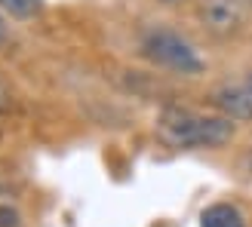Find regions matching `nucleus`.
<instances>
[{
	"instance_id": "nucleus-8",
	"label": "nucleus",
	"mask_w": 252,
	"mask_h": 227,
	"mask_svg": "<svg viewBox=\"0 0 252 227\" xmlns=\"http://www.w3.org/2000/svg\"><path fill=\"white\" fill-rule=\"evenodd\" d=\"M9 40V28H6V22H3V16H0V46H3Z\"/></svg>"
},
{
	"instance_id": "nucleus-9",
	"label": "nucleus",
	"mask_w": 252,
	"mask_h": 227,
	"mask_svg": "<svg viewBox=\"0 0 252 227\" xmlns=\"http://www.w3.org/2000/svg\"><path fill=\"white\" fill-rule=\"evenodd\" d=\"M160 3H169L172 6V3H182V0H160Z\"/></svg>"
},
{
	"instance_id": "nucleus-2",
	"label": "nucleus",
	"mask_w": 252,
	"mask_h": 227,
	"mask_svg": "<svg viewBox=\"0 0 252 227\" xmlns=\"http://www.w3.org/2000/svg\"><path fill=\"white\" fill-rule=\"evenodd\" d=\"M142 56L157 65L163 71L182 74V77H194V74H203L206 61L200 58V53L191 46L188 37H182L179 31L169 28H151L142 37Z\"/></svg>"
},
{
	"instance_id": "nucleus-3",
	"label": "nucleus",
	"mask_w": 252,
	"mask_h": 227,
	"mask_svg": "<svg viewBox=\"0 0 252 227\" xmlns=\"http://www.w3.org/2000/svg\"><path fill=\"white\" fill-rule=\"evenodd\" d=\"M197 19L212 37H234L246 25V3L243 0H200Z\"/></svg>"
},
{
	"instance_id": "nucleus-4",
	"label": "nucleus",
	"mask_w": 252,
	"mask_h": 227,
	"mask_svg": "<svg viewBox=\"0 0 252 227\" xmlns=\"http://www.w3.org/2000/svg\"><path fill=\"white\" fill-rule=\"evenodd\" d=\"M209 102L228 120H252V71H246L243 77L219 83Z\"/></svg>"
},
{
	"instance_id": "nucleus-7",
	"label": "nucleus",
	"mask_w": 252,
	"mask_h": 227,
	"mask_svg": "<svg viewBox=\"0 0 252 227\" xmlns=\"http://www.w3.org/2000/svg\"><path fill=\"white\" fill-rule=\"evenodd\" d=\"M16 108V95H12V86L0 77V114H6V111H12Z\"/></svg>"
},
{
	"instance_id": "nucleus-5",
	"label": "nucleus",
	"mask_w": 252,
	"mask_h": 227,
	"mask_svg": "<svg viewBox=\"0 0 252 227\" xmlns=\"http://www.w3.org/2000/svg\"><path fill=\"white\" fill-rule=\"evenodd\" d=\"M200 227H246L240 209L231 206V203H216L203 209V215H200Z\"/></svg>"
},
{
	"instance_id": "nucleus-6",
	"label": "nucleus",
	"mask_w": 252,
	"mask_h": 227,
	"mask_svg": "<svg viewBox=\"0 0 252 227\" xmlns=\"http://www.w3.org/2000/svg\"><path fill=\"white\" fill-rule=\"evenodd\" d=\"M0 9L12 19H34L43 12V0H0Z\"/></svg>"
},
{
	"instance_id": "nucleus-1",
	"label": "nucleus",
	"mask_w": 252,
	"mask_h": 227,
	"mask_svg": "<svg viewBox=\"0 0 252 227\" xmlns=\"http://www.w3.org/2000/svg\"><path fill=\"white\" fill-rule=\"evenodd\" d=\"M157 138L172 150H194V147H224L234 138V120L221 114H200L191 108L169 105L160 111L154 123Z\"/></svg>"
}]
</instances>
